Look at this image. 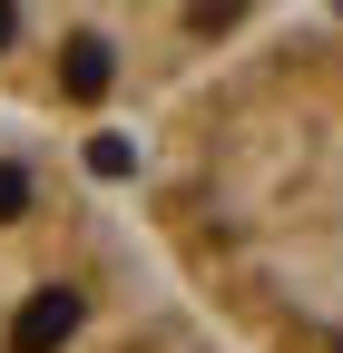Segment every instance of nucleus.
Returning a JSON list of instances; mask_svg holds the SVG:
<instances>
[{
	"label": "nucleus",
	"mask_w": 343,
	"mask_h": 353,
	"mask_svg": "<svg viewBox=\"0 0 343 353\" xmlns=\"http://www.w3.org/2000/svg\"><path fill=\"white\" fill-rule=\"evenodd\" d=\"M69 334H79V294L69 285H39L20 304V324H10V353H59Z\"/></svg>",
	"instance_id": "obj_1"
},
{
	"label": "nucleus",
	"mask_w": 343,
	"mask_h": 353,
	"mask_svg": "<svg viewBox=\"0 0 343 353\" xmlns=\"http://www.w3.org/2000/svg\"><path fill=\"white\" fill-rule=\"evenodd\" d=\"M108 79H118L108 39H69V59H59V88H69V99H108Z\"/></svg>",
	"instance_id": "obj_2"
},
{
	"label": "nucleus",
	"mask_w": 343,
	"mask_h": 353,
	"mask_svg": "<svg viewBox=\"0 0 343 353\" xmlns=\"http://www.w3.org/2000/svg\"><path fill=\"white\" fill-rule=\"evenodd\" d=\"M10 216H30V176H20V167H0V226H10Z\"/></svg>",
	"instance_id": "obj_3"
},
{
	"label": "nucleus",
	"mask_w": 343,
	"mask_h": 353,
	"mask_svg": "<svg viewBox=\"0 0 343 353\" xmlns=\"http://www.w3.org/2000/svg\"><path fill=\"white\" fill-rule=\"evenodd\" d=\"M10 30H20V10H10V0H0V50H10Z\"/></svg>",
	"instance_id": "obj_4"
}]
</instances>
